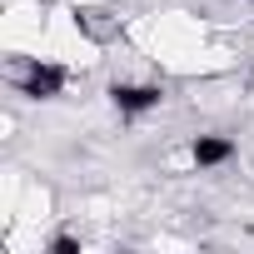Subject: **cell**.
<instances>
[{
	"instance_id": "6da1fadb",
	"label": "cell",
	"mask_w": 254,
	"mask_h": 254,
	"mask_svg": "<svg viewBox=\"0 0 254 254\" xmlns=\"http://www.w3.org/2000/svg\"><path fill=\"white\" fill-rule=\"evenodd\" d=\"M115 100H120V110H145V105H155V100H160V90H145V85H125V90H115Z\"/></svg>"
},
{
	"instance_id": "7a4b0ae2",
	"label": "cell",
	"mask_w": 254,
	"mask_h": 254,
	"mask_svg": "<svg viewBox=\"0 0 254 254\" xmlns=\"http://www.w3.org/2000/svg\"><path fill=\"white\" fill-rule=\"evenodd\" d=\"M224 155H229L224 140H199V145H194V160H199V165H214V160H224Z\"/></svg>"
}]
</instances>
